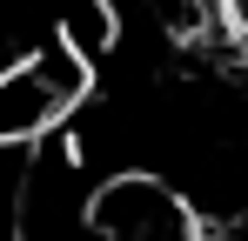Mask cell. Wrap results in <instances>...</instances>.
Wrapping results in <instances>:
<instances>
[{
  "label": "cell",
  "instance_id": "obj_1",
  "mask_svg": "<svg viewBox=\"0 0 248 241\" xmlns=\"http://www.w3.org/2000/svg\"><path fill=\"white\" fill-rule=\"evenodd\" d=\"M94 174L81 167V154L47 134L27 154L20 174V214H14V241H101L94 228Z\"/></svg>",
  "mask_w": 248,
  "mask_h": 241
},
{
  "label": "cell",
  "instance_id": "obj_2",
  "mask_svg": "<svg viewBox=\"0 0 248 241\" xmlns=\"http://www.w3.org/2000/svg\"><path fill=\"white\" fill-rule=\"evenodd\" d=\"M94 228L101 241H208L202 214L155 174H114L94 188Z\"/></svg>",
  "mask_w": 248,
  "mask_h": 241
},
{
  "label": "cell",
  "instance_id": "obj_3",
  "mask_svg": "<svg viewBox=\"0 0 248 241\" xmlns=\"http://www.w3.org/2000/svg\"><path fill=\"white\" fill-rule=\"evenodd\" d=\"M34 148H0V241H14V214H20V174H27Z\"/></svg>",
  "mask_w": 248,
  "mask_h": 241
},
{
  "label": "cell",
  "instance_id": "obj_4",
  "mask_svg": "<svg viewBox=\"0 0 248 241\" xmlns=\"http://www.w3.org/2000/svg\"><path fill=\"white\" fill-rule=\"evenodd\" d=\"M215 27L248 47V0H215Z\"/></svg>",
  "mask_w": 248,
  "mask_h": 241
}]
</instances>
